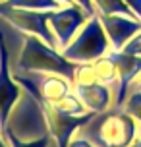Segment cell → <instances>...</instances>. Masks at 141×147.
Segmentation results:
<instances>
[{
  "mask_svg": "<svg viewBox=\"0 0 141 147\" xmlns=\"http://www.w3.org/2000/svg\"><path fill=\"white\" fill-rule=\"evenodd\" d=\"M110 41L112 51H122V47L141 29V20L120 14H97Z\"/></svg>",
  "mask_w": 141,
  "mask_h": 147,
  "instance_id": "cell-9",
  "label": "cell"
},
{
  "mask_svg": "<svg viewBox=\"0 0 141 147\" xmlns=\"http://www.w3.org/2000/svg\"><path fill=\"white\" fill-rule=\"evenodd\" d=\"M132 89H139V91H141V76L134 81V87H132Z\"/></svg>",
  "mask_w": 141,
  "mask_h": 147,
  "instance_id": "cell-23",
  "label": "cell"
},
{
  "mask_svg": "<svg viewBox=\"0 0 141 147\" xmlns=\"http://www.w3.org/2000/svg\"><path fill=\"white\" fill-rule=\"evenodd\" d=\"M93 6L97 14H120L128 18H137L124 0H93Z\"/></svg>",
  "mask_w": 141,
  "mask_h": 147,
  "instance_id": "cell-13",
  "label": "cell"
},
{
  "mask_svg": "<svg viewBox=\"0 0 141 147\" xmlns=\"http://www.w3.org/2000/svg\"><path fill=\"white\" fill-rule=\"evenodd\" d=\"M25 93H27V97L31 99V103L39 109L46 128H48V134L56 140V145L58 147H68L70 141H72V136H74L77 130L85 128V126L97 116V112H91V110L85 112V114H79V116L62 114V112H58L52 105L46 103L45 99H41L37 93H33V91H25Z\"/></svg>",
  "mask_w": 141,
  "mask_h": 147,
  "instance_id": "cell-4",
  "label": "cell"
},
{
  "mask_svg": "<svg viewBox=\"0 0 141 147\" xmlns=\"http://www.w3.org/2000/svg\"><path fill=\"white\" fill-rule=\"evenodd\" d=\"M122 51L126 52V54H134V56H141V29L135 33L130 41H128L124 47H122Z\"/></svg>",
  "mask_w": 141,
  "mask_h": 147,
  "instance_id": "cell-18",
  "label": "cell"
},
{
  "mask_svg": "<svg viewBox=\"0 0 141 147\" xmlns=\"http://www.w3.org/2000/svg\"><path fill=\"white\" fill-rule=\"evenodd\" d=\"M91 64L95 66L97 78H99L101 83H106V85H110V87L116 85V81H118V70H116V64H114V60L110 58V54H104L103 58L95 60V62H91Z\"/></svg>",
  "mask_w": 141,
  "mask_h": 147,
  "instance_id": "cell-11",
  "label": "cell"
},
{
  "mask_svg": "<svg viewBox=\"0 0 141 147\" xmlns=\"http://www.w3.org/2000/svg\"><path fill=\"white\" fill-rule=\"evenodd\" d=\"M122 109L126 110L135 122H139V126H141V91L139 89H132L130 91V95H128Z\"/></svg>",
  "mask_w": 141,
  "mask_h": 147,
  "instance_id": "cell-17",
  "label": "cell"
},
{
  "mask_svg": "<svg viewBox=\"0 0 141 147\" xmlns=\"http://www.w3.org/2000/svg\"><path fill=\"white\" fill-rule=\"evenodd\" d=\"M91 16L77 4H66L58 10H50L48 14V23L50 29L58 41V49L62 51L64 47L70 45V41L75 37V33L87 23Z\"/></svg>",
  "mask_w": 141,
  "mask_h": 147,
  "instance_id": "cell-7",
  "label": "cell"
},
{
  "mask_svg": "<svg viewBox=\"0 0 141 147\" xmlns=\"http://www.w3.org/2000/svg\"><path fill=\"white\" fill-rule=\"evenodd\" d=\"M87 140L99 147H132L137 136V124L124 109L104 110L85 126Z\"/></svg>",
  "mask_w": 141,
  "mask_h": 147,
  "instance_id": "cell-2",
  "label": "cell"
},
{
  "mask_svg": "<svg viewBox=\"0 0 141 147\" xmlns=\"http://www.w3.org/2000/svg\"><path fill=\"white\" fill-rule=\"evenodd\" d=\"M60 2H64V4H74L72 0H60Z\"/></svg>",
  "mask_w": 141,
  "mask_h": 147,
  "instance_id": "cell-25",
  "label": "cell"
},
{
  "mask_svg": "<svg viewBox=\"0 0 141 147\" xmlns=\"http://www.w3.org/2000/svg\"><path fill=\"white\" fill-rule=\"evenodd\" d=\"M4 138H6L8 145L10 147H48V143H50V134L48 136H41V138H37V140H21L17 134H14L10 128H8V132L4 134Z\"/></svg>",
  "mask_w": 141,
  "mask_h": 147,
  "instance_id": "cell-15",
  "label": "cell"
},
{
  "mask_svg": "<svg viewBox=\"0 0 141 147\" xmlns=\"http://www.w3.org/2000/svg\"><path fill=\"white\" fill-rule=\"evenodd\" d=\"M97 81H99V78H97L93 64H77L74 81H72L74 87H77V85H91V83H97Z\"/></svg>",
  "mask_w": 141,
  "mask_h": 147,
  "instance_id": "cell-16",
  "label": "cell"
},
{
  "mask_svg": "<svg viewBox=\"0 0 141 147\" xmlns=\"http://www.w3.org/2000/svg\"><path fill=\"white\" fill-rule=\"evenodd\" d=\"M132 147H141V138H135V141L132 143Z\"/></svg>",
  "mask_w": 141,
  "mask_h": 147,
  "instance_id": "cell-24",
  "label": "cell"
},
{
  "mask_svg": "<svg viewBox=\"0 0 141 147\" xmlns=\"http://www.w3.org/2000/svg\"><path fill=\"white\" fill-rule=\"evenodd\" d=\"M0 2H4V0H0Z\"/></svg>",
  "mask_w": 141,
  "mask_h": 147,
  "instance_id": "cell-26",
  "label": "cell"
},
{
  "mask_svg": "<svg viewBox=\"0 0 141 147\" xmlns=\"http://www.w3.org/2000/svg\"><path fill=\"white\" fill-rule=\"evenodd\" d=\"M48 14L50 12L21 10V8H10V6L0 4V20L2 22H6L15 31L35 35L39 39H43L46 45L58 49V41H56V37H54V33L50 29V23H48Z\"/></svg>",
  "mask_w": 141,
  "mask_h": 147,
  "instance_id": "cell-5",
  "label": "cell"
},
{
  "mask_svg": "<svg viewBox=\"0 0 141 147\" xmlns=\"http://www.w3.org/2000/svg\"><path fill=\"white\" fill-rule=\"evenodd\" d=\"M68 147H99V145H97V143H93L91 140H87L85 136H81V138H75V140H72Z\"/></svg>",
  "mask_w": 141,
  "mask_h": 147,
  "instance_id": "cell-19",
  "label": "cell"
},
{
  "mask_svg": "<svg viewBox=\"0 0 141 147\" xmlns=\"http://www.w3.org/2000/svg\"><path fill=\"white\" fill-rule=\"evenodd\" d=\"M21 33V31H19ZM77 64L68 60L62 51L46 45L43 39H39L29 33H21V49L15 62V72L23 74H56L64 76L70 81H74Z\"/></svg>",
  "mask_w": 141,
  "mask_h": 147,
  "instance_id": "cell-1",
  "label": "cell"
},
{
  "mask_svg": "<svg viewBox=\"0 0 141 147\" xmlns=\"http://www.w3.org/2000/svg\"><path fill=\"white\" fill-rule=\"evenodd\" d=\"M48 105H50V103H48ZM52 107L58 110V112H62V114H70V116H79V114L89 112V110L85 109V105L81 103V99L75 95V91L68 93L64 99H60L58 103H54Z\"/></svg>",
  "mask_w": 141,
  "mask_h": 147,
  "instance_id": "cell-14",
  "label": "cell"
},
{
  "mask_svg": "<svg viewBox=\"0 0 141 147\" xmlns=\"http://www.w3.org/2000/svg\"><path fill=\"white\" fill-rule=\"evenodd\" d=\"M74 91L81 99L85 109L91 110V112H97V114L110 109L112 99H114L112 87L106 83H101V81L91 83V85H77V87H74Z\"/></svg>",
  "mask_w": 141,
  "mask_h": 147,
  "instance_id": "cell-10",
  "label": "cell"
},
{
  "mask_svg": "<svg viewBox=\"0 0 141 147\" xmlns=\"http://www.w3.org/2000/svg\"><path fill=\"white\" fill-rule=\"evenodd\" d=\"M108 54L114 60L116 70H118V81L112 87V95H114L112 103L116 109H122L130 91H132L134 81L141 76V56L126 54L124 51H110Z\"/></svg>",
  "mask_w": 141,
  "mask_h": 147,
  "instance_id": "cell-8",
  "label": "cell"
},
{
  "mask_svg": "<svg viewBox=\"0 0 141 147\" xmlns=\"http://www.w3.org/2000/svg\"><path fill=\"white\" fill-rule=\"evenodd\" d=\"M110 51H112L110 41L104 33V27L99 20V16L95 14L75 33L70 45L62 49V54L75 64H91L95 60L103 58Z\"/></svg>",
  "mask_w": 141,
  "mask_h": 147,
  "instance_id": "cell-3",
  "label": "cell"
},
{
  "mask_svg": "<svg viewBox=\"0 0 141 147\" xmlns=\"http://www.w3.org/2000/svg\"><path fill=\"white\" fill-rule=\"evenodd\" d=\"M0 4L10 8H21V10H35V12H50L66 6L60 0H4Z\"/></svg>",
  "mask_w": 141,
  "mask_h": 147,
  "instance_id": "cell-12",
  "label": "cell"
},
{
  "mask_svg": "<svg viewBox=\"0 0 141 147\" xmlns=\"http://www.w3.org/2000/svg\"><path fill=\"white\" fill-rule=\"evenodd\" d=\"M74 4H77V6H81L85 12L89 16H95L97 12H95V6H93V0H72Z\"/></svg>",
  "mask_w": 141,
  "mask_h": 147,
  "instance_id": "cell-20",
  "label": "cell"
},
{
  "mask_svg": "<svg viewBox=\"0 0 141 147\" xmlns=\"http://www.w3.org/2000/svg\"><path fill=\"white\" fill-rule=\"evenodd\" d=\"M0 147H10L8 145V141H6V138H4V134L0 132Z\"/></svg>",
  "mask_w": 141,
  "mask_h": 147,
  "instance_id": "cell-22",
  "label": "cell"
},
{
  "mask_svg": "<svg viewBox=\"0 0 141 147\" xmlns=\"http://www.w3.org/2000/svg\"><path fill=\"white\" fill-rule=\"evenodd\" d=\"M124 2L132 8V12H134V14L141 20V0H124Z\"/></svg>",
  "mask_w": 141,
  "mask_h": 147,
  "instance_id": "cell-21",
  "label": "cell"
},
{
  "mask_svg": "<svg viewBox=\"0 0 141 147\" xmlns=\"http://www.w3.org/2000/svg\"><path fill=\"white\" fill-rule=\"evenodd\" d=\"M10 49L6 43V35L0 29V132H8V120L14 107L21 99L23 87L14 80V74L10 68Z\"/></svg>",
  "mask_w": 141,
  "mask_h": 147,
  "instance_id": "cell-6",
  "label": "cell"
}]
</instances>
